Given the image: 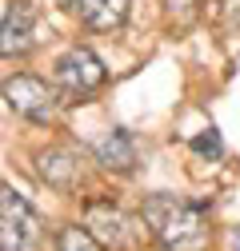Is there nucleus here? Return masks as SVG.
Instances as JSON below:
<instances>
[{
	"instance_id": "obj_4",
	"label": "nucleus",
	"mask_w": 240,
	"mask_h": 251,
	"mask_svg": "<svg viewBox=\"0 0 240 251\" xmlns=\"http://www.w3.org/2000/svg\"><path fill=\"white\" fill-rule=\"evenodd\" d=\"M4 100L16 116L32 120V124H52L56 108L64 104L60 100V88H48L40 76H12L4 80Z\"/></svg>"
},
{
	"instance_id": "obj_2",
	"label": "nucleus",
	"mask_w": 240,
	"mask_h": 251,
	"mask_svg": "<svg viewBox=\"0 0 240 251\" xmlns=\"http://www.w3.org/2000/svg\"><path fill=\"white\" fill-rule=\"evenodd\" d=\"M40 219L16 187L0 183V251H36Z\"/></svg>"
},
{
	"instance_id": "obj_6",
	"label": "nucleus",
	"mask_w": 240,
	"mask_h": 251,
	"mask_svg": "<svg viewBox=\"0 0 240 251\" xmlns=\"http://www.w3.org/2000/svg\"><path fill=\"white\" fill-rule=\"evenodd\" d=\"M32 44H36V8L28 0H16L0 20V56H24L32 52Z\"/></svg>"
},
{
	"instance_id": "obj_10",
	"label": "nucleus",
	"mask_w": 240,
	"mask_h": 251,
	"mask_svg": "<svg viewBox=\"0 0 240 251\" xmlns=\"http://www.w3.org/2000/svg\"><path fill=\"white\" fill-rule=\"evenodd\" d=\"M56 251H108L88 227H60V235H56Z\"/></svg>"
},
{
	"instance_id": "obj_1",
	"label": "nucleus",
	"mask_w": 240,
	"mask_h": 251,
	"mask_svg": "<svg viewBox=\"0 0 240 251\" xmlns=\"http://www.w3.org/2000/svg\"><path fill=\"white\" fill-rule=\"evenodd\" d=\"M140 219L148 224L152 239L164 251H204L208 247V219L196 203L176 196H148L140 207Z\"/></svg>"
},
{
	"instance_id": "obj_7",
	"label": "nucleus",
	"mask_w": 240,
	"mask_h": 251,
	"mask_svg": "<svg viewBox=\"0 0 240 251\" xmlns=\"http://www.w3.org/2000/svg\"><path fill=\"white\" fill-rule=\"evenodd\" d=\"M36 172L48 187L56 192H72L76 179H80V155L68 151V148H48V151H36Z\"/></svg>"
},
{
	"instance_id": "obj_13",
	"label": "nucleus",
	"mask_w": 240,
	"mask_h": 251,
	"mask_svg": "<svg viewBox=\"0 0 240 251\" xmlns=\"http://www.w3.org/2000/svg\"><path fill=\"white\" fill-rule=\"evenodd\" d=\"M228 251H240V227H236V231L228 235Z\"/></svg>"
},
{
	"instance_id": "obj_9",
	"label": "nucleus",
	"mask_w": 240,
	"mask_h": 251,
	"mask_svg": "<svg viewBox=\"0 0 240 251\" xmlns=\"http://www.w3.org/2000/svg\"><path fill=\"white\" fill-rule=\"evenodd\" d=\"M128 16V0H80V20L96 32H112Z\"/></svg>"
},
{
	"instance_id": "obj_3",
	"label": "nucleus",
	"mask_w": 240,
	"mask_h": 251,
	"mask_svg": "<svg viewBox=\"0 0 240 251\" xmlns=\"http://www.w3.org/2000/svg\"><path fill=\"white\" fill-rule=\"evenodd\" d=\"M100 84H104V64H100V56L92 48L76 44L56 60V88H60V100L64 104L88 100Z\"/></svg>"
},
{
	"instance_id": "obj_12",
	"label": "nucleus",
	"mask_w": 240,
	"mask_h": 251,
	"mask_svg": "<svg viewBox=\"0 0 240 251\" xmlns=\"http://www.w3.org/2000/svg\"><path fill=\"white\" fill-rule=\"evenodd\" d=\"M188 148H192L196 155H204V160H220V155H224V140H220L216 128H204L200 136H192Z\"/></svg>"
},
{
	"instance_id": "obj_11",
	"label": "nucleus",
	"mask_w": 240,
	"mask_h": 251,
	"mask_svg": "<svg viewBox=\"0 0 240 251\" xmlns=\"http://www.w3.org/2000/svg\"><path fill=\"white\" fill-rule=\"evenodd\" d=\"M164 12L176 28H192L204 12V0H164Z\"/></svg>"
},
{
	"instance_id": "obj_5",
	"label": "nucleus",
	"mask_w": 240,
	"mask_h": 251,
	"mask_svg": "<svg viewBox=\"0 0 240 251\" xmlns=\"http://www.w3.org/2000/svg\"><path fill=\"white\" fill-rule=\"evenodd\" d=\"M84 227L92 231L108 251H128V247H136V239H140V227H136L112 200H88V207H84Z\"/></svg>"
},
{
	"instance_id": "obj_14",
	"label": "nucleus",
	"mask_w": 240,
	"mask_h": 251,
	"mask_svg": "<svg viewBox=\"0 0 240 251\" xmlns=\"http://www.w3.org/2000/svg\"><path fill=\"white\" fill-rule=\"evenodd\" d=\"M60 8H80V0H56Z\"/></svg>"
},
{
	"instance_id": "obj_8",
	"label": "nucleus",
	"mask_w": 240,
	"mask_h": 251,
	"mask_svg": "<svg viewBox=\"0 0 240 251\" xmlns=\"http://www.w3.org/2000/svg\"><path fill=\"white\" fill-rule=\"evenodd\" d=\"M96 164H104L108 172H132L136 168V140L124 128H112L96 144Z\"/></svg>"
}]
</instances>
